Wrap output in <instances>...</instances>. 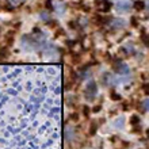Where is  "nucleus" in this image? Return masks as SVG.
<instances>
[{"label":"nucleus","mask_w":149,"mask_h":149,"mask_svg":"<svg viewBox=\"0 0 149 149\" xmlns=\"http://www.w3.org/2000/svg\"><path fill=\"white\" fill-rule=\"evenodd\" d=\"M134 7L137 8V10H142L144 8V1H137V3L134 4Z\"/></svg>","instance_id":"nucleus-5"},{"label":"nucleus","mask_w":149,"mask_h":149,"mask_svg":"<svg viewBox=\"0 0 149 149\" xmlns=\"http://www.w3.org/2000/svg\"><path fill=\"white\" fill-rule=\"evenodd\" d=\"M111 98H113V100H118V99H119V95H117L113 91V92H111Z\"/></svg>","instance_id":"nucleus-6"},{"label":"nucleus","mask_w":149,"mask_h":149,"mask_svg":"<svg viewBox=\"0 0 149 149\" xmlns=\"http://www.w3.org/2000/svg\"><path fill=\"white\" fill-rule=\"evenodd\" d=\"M114 69H115V72H118V73H122V74L129 73V68L126 67L125 64H122V63L115 64V67H114Z\"/></svg>","instance_id":"nucleus-3"},{"label":"nucleus","mask_w":149,"mask_h":149,"mask_svg":"<svg viewBox=\"0 0 149 149\" xmlns=\"http://www.w3.org/2000/svg\"><path fill=\"white\" fill-rule=\"evenodd\" d=\"M144 88H145L144 91H145L146 94H149V84H145V86H144Z\"/></svg>","instance_id":"nucleus-9"},{"label":"nucleus","mask_w":149,"mask_h":149,"mask_svg":"<svg viewBox=\"0 0 149 149\" xmlns=\"http://www.w3.org/2000/svg\"><path fill=\"white\" fill-rule=\"evenodd\" d=\"M24 0H8V4L12 7H19L20 4H23Z\"/></svg>","instance_id":"nucleus-4"},{"label":"nucleus","mask_w":149,"mask_h":149,"mask_svg":"<svg viewBox=\"0 0 149 149\" xmlns=\"http://www.w3.org/2000/svg\"><path fill=\"white\" fill-rule=\"evenodd\" d=\"M144 107H145V110H149V99H146L144 102Z\"/></svg>","instance_id":"nucleus-8"},{"label":"nucleus","mask_w":149,"mask_h":149,"mask_svg":"<svg viewBox=\"0 0 149 149\" xmlns=\"http://www.w3.org/2000/svg\"><path fill=\"white\" fill-rule=\"evenodd\" d=\"M95 95H96V84L94 81H90L86 88V96L88 98V100H92Z\"/></svg>","instance_id":"nucleus-1"},{"label":"nucleus","mask_w":149,"mask_h":149,"mask_svg":"<svg viewBox=\"0 0 149 149\" xmlns=\"http://www.w3.org/2000/svg\"><path fill=\"white\" fill-rule=\"evenodd\" d=\"M138 122V117L137 115H133V117H132V123H137Z\"/></svg>","instance_id":"nucleus-7"},{"label":"nucleus","mask_w":149,"mask_h":149,"mask_svg":"<svg viewBox=\"0 0 149 149\" xmlns=\"http://www.w3.org/2000/svg\"><path fill=\"white\" fill-rule=\"evenodd\" d=\"M132 7V0H118L117 1V10L121 12L129 11V8Z\"/></svg>","instance_id":"nucleus-2"}]
</instances>
